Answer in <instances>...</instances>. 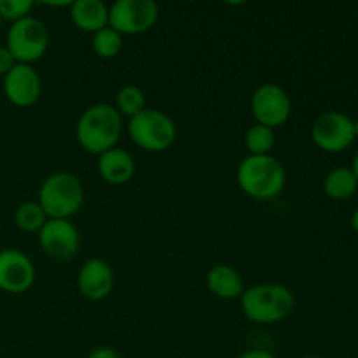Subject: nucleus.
<instances>
[{
    "mask_svg": "<svg viewBox=\"0 0 358 358\" xmlns=\"http://www.w3.org/2000/svg\"><path fill=\"white\" fill-rule=\"evenodd\" d=\"M325 194L336 201L350 199L358 191V182L353 175L352 168L338 166L329 171L324 178Z\"/></svg>",
    "mask_w": 358,
    "mask_h": 358,
    "instance_id": "obj_17",
    "label": "nucleus"
},
{
    "mask_svg": "<svg viewBox=\"0 0 358 358\" xmlns=\"http://www.w3.org/2000/svg\"><path fill=\"white\" fill-rule=\"evenodd\" d=\"M35 3L31 0H0V16L3 21H16L24 20V17L31 16Z\"/></svg>",
    "mask_w": 358,
    "mask_h": 358,
    "instance_id": "obj_22",
    "label": "nucleus"
},
{
    "mask_svg": "<svg viewBox=\"0 0 358 358\" xmlns=\"http://www.w3.org/2000/svg\"><path fill=\"white\" fill-rule=\"evenodd\" d=\"M236 358H276V355H273L271 352H268V350H248V352L241 353L240 357Z\"/></svg>",
    "mask_w": 358,
    "mask_h": 358,
    "instance_id": "obj_25",
    "label": "nucleus"
},
{
    "mask_svg": "<svg viewBox=\"0 0 358 358\" xmlns=\"http://www.w3.org/2000/svg\"><path fill=\"white\" fill-rule=\"evenodd\" d=\"M14 65H16V59L10 55L7 45H0V76H7Z\"/></svg>",
    "mask_w": 358,
    "mask_h": 358,
    "instance_id": "obj_23",
    "label": "nucleus"
},
{
    "mask_svg": "<svg viewBox=\"0 0 358 358\" xmlns=\"http://www.w3.org/2000/svg\"><path fill=\"white\" fill-rule=\"evenodd\" d=\"M303 358H327V357H322V355H306V357H303Z\"/></svg>",
    "mask_w": 358,
    "mask_h": 358,
    "instance_id": "obj_29",
    "label": "nucleus"
},
{
    "mask_svg": "<svg viewBox=\"0 0 358 358\" xmlns=\"http://www.w3.org/2000/svg\"><path fill=\"white\" fill-rule=\"evenodd\" d=\"M35 266L28 255L16 248L0 250V290L23 294L34 285Z\"/></svg>",
    "mask_w": 358,
    "mask_h": 358,
    "instance_id": "obj_12",
    "label": "nucleus"
},
{
    "mask_svg": "<svg viewBox=\"0 0 358 358\" xmlns=\"http://www.w3.org/2000/svg\"><path fill=\"white\" fill-rule=\"evenodd\" d=\"M3 94L14 107H31L42 94L41 76L31 65L16 63L10 72L3 76Z\"/></svg>",
    "mask_w": 358,
    "mask_h": 358,
    "instance_id": "obj_11",
    "label": "nucleus"
},
{
    "mask_svg": "<svg viewBox=\"0 0 358 358\" xmlns=\"http://www.w3.org/2000/svg\"><path fill=\"white\" fill-rule=\"evenodd\" d=\"M38 243L45 255L56 261H65L73 257L79 250L80 234L70 220L48 219V222L38 231Z\"/></svg>",
    "mask_w": 358,
    "mask_h": 358,
    "instance_id": "obj_10",
    "label": "nucleus"
},
{
    "mask_svg": "<svg viewBox=\"0 0 358 358\" xmlns=\"http://www.w3.org/2000/svg\"><path fill=\"white\" fill-rule=\"evenodd\" d=\"M77 287L86 299H107L114 289V271L103 259H87L79 269Z\"/></svg>",
    "mask_w": 358,
    "mask_h": 358,
    "instance_id": "obj_13",
    "label": "nucleus"
},
{
    "mask_svg": "<svg viewBox=\"0 0 358 358\" xmlns=\"http://www.w3.org/2000/svg\"><path fill=\"white\" fill-rule=\"evenodd\" d=\"M353 129H355V140H358V117L353 121Z\"/></svg>",
    "mask_w": 358,
    "mask_h": 358,
    "instance_id": "obj_28",
    "label": "nucleus"
},
{
    "mask_svg": "<svg viewBox=\"0 0 358 358\" xmlns=\"http://www.w3.org/2000/svg\"><path fill=\"white\" fill-rule=\"evenodd\" d=\"M122 49V35L112 30L110 27L103 28V30L93 34V51L96 52L100 58L110 59L121 52Z\"/></svg>",
    "mask_w": 358,
    "mask_h": 358,
    "instance_id": "obj_21",
    "label": "nucleus"
},
{
    "mask_svg": "<svg viewBox=\"0 0 358 358\" xmlns=\"http://www.w3.org/2000/svg\"><path fill=\"white\" fill-rule=\"evenodd\" d=\"M87 358H121V355L110 346H100V348H94Z\"/></svg>",
    "mask_w": 358,
    "mask_h": 358,
    "instance_id": "obj_24",
    "label": "nucleus"
},
{
    "mask_svg": "<svg viewBox=\"0 0 358 358\" xmlns=\"http://www.w3.org/2000/svg\"><path fill=\"white\" fill-rule=\"evenodd\" d=\"M311 140L324 152H343L355 142L353 119L338 110L324 112L311 124Z\"/></svg>",
    "mask_w": 358,
    "mask_h": 358,
    "instance_id": "obj_8",
    "label": "nucleus"
},
{
    "mask_svg": "<svg viewBox=\"0 0 358 358\" xmlns=\"http://www.w3.org/2000/svg\"><path fill=\"white\" fill-rule=\"evenodd\" d=\"M37 203L48 219L70 220L83 206L84 187L73 173L56 171L41 184Z\"/></svg>",
    "mask_w": 358,
    "mask_h": 358,
    "instance_id": "obj_4",
    "label": "nucleus"
},
{
    "mask_svg": "<svg viewBox=\"0 0 358 358\" xmlns=\"http://www.w3.org/2000/svg\"><path fill=\"white\" fill-rule=\"evenodd\" d=\"M122 135V115L108 103H94L79 117L76 136L79 145L90 154L107 152L114 149Z\"/></svg>",
    "mask_w": 358,
    "mask_h": 358,
    "instance_id": "obj_1",
    "label": "nucleus"
},
{
    "mask_svg": "<svg viewBox=\"0 0 358 358\" xmlns=\"http://www.w3.org/2000/svg\"><path fill=\"white\" fill-rule=\"evenodd\" d=\"M240 299L245 317L254 324H278L296 308L292 290L280 283H261L250 287Z\"/></svg>",
    "mask_w": 358,
    "mask_h": 358,
    "instance_id": "obj_3",
    "label": "nucleus"
},
{
    "mask_svg": "<svg viewBox=\"0 0 358 358\" xmlns=\"http://www.w3.org/2000/svg\"><path fill=\"white\" fill-rule=\"evenodd\" d=\"M2 23H3V20H2V16H0V28H2Z\"/></svg>",
    "mask_w": 358,
    "mask_h": 358,
    "instance_id": "obj_30",
    "label": "nucleus"
},
{
    "mask_svg": "<svg viewBox=\"0 0 358 358\" xmlns=\"http://www.w3.org/2000/svg\"><path fill=\"white\" fill-rule=\"evenodd\" d=\"M275 143V129L268 128V126H262L255 122L245 133V147L248 149L250 156H266V154L271 152Z\"/></svg>",
    "mask_w": 358,
    "mask_h": 358,
    "instance_id": "obj_19",
    "label": "nucleus"
},
{
    "mask_svg": "<svg viewBox=\"0 0 358 358\" xmlns=\"http://www.w3.org/2000/svg\"><path fill=\"white\" fill-rule=\"evenodd\" d=\"M6 45L16 63L31 65L38 62L48 51L49 31L38 17L28 16L10 24Z\"/></svg>",
    "mask_w": 358,
    "mask_h": 358,
    "instance_id": "obj_6",
    "label": "nucleus"
},
{
    "mask_svg": "<svg viewBox=\"0 0 358 358\" xmlns=\"http://www.w3.org/2000/svg\"><path fill=\"white\" fill-rule=\"evenodd\" d=\"M236 182L241 191L259 201L276 198L285 189L287 173L283 164L271 154L250 156L248 154L236 170Z\"/></svg>",
    "mask_w": 358,
    "mask_h": 358,
    "instance_id": "obj_2",
    "label": "nucleus"
},
{
    "mask_svg": "<svg viewBox=\"0 0 358 358\" xmlns=\"http://www.w3.org/2000/svg\"><path fill=\"white\" fill-rule=\"evenodd\" d=\"M159 17L154 0H117L108 7V27L121 35H140L149 31Z\"/></svg>",
    "mask_w": 358,
    "mask_h": 358,
    "instance_id": "obj_7",
    "label": "nucleus"
},
{
    "mask_svg": "<svg viewBox=\"0 0 358 358\" xmlns=\"http://www.w3.org/2000/svg\"><path fill=\"white\" fill-rule=\"evenodd\" d=\"M135 159L124 149L114 147L98 156V173L110 185L128 184L135 175Z\"/></svg>",
    "mask_w": 358,
    "mask_h": 358,
    "instance_id": "obj_14",
    "label": "nucleus"
},
{
    "mask_svg": "<svg viewBox=\"0 0 358 358\" xmlns=\"http://www.w3.org/2000/svg\"><path fill=\"white\" fill-rule=\"evenodd\" d=\"M70 17L79 30L96 34L108 27V7L101 0H76L70 3Z\"/></svg>",
    "mask_w": 358,
    "mask_h": 358,
    "instance_id": "obj_15",
    "label": "nucleus"
},
{
    "mask_svg": "<svg viewBox=\"0 0 358 358\" xmlns=\"http://www.w3.org/2000/svg\"><path fill=\"white\" fill-rule=\"evenodd\" d=\"M206 285L213 296L220 299H238L243 296L245 285L243 278L234 268L227 264H217L206 275Z\"/></svg>",
    "mask_w": 358,
    "mask_h": 358,
    "instance_id": "obj_16",
    "label": "nucleus"
},
{
    "mask_svg": "<svg viewBox=\"0 0 358 358\" xmlns=\"http://www.w3.org/2000/svg\"><path fill=\"white\" fill-rule=\"evenodd\" d=\"M352 227L353 231L358 234V206L355 210H353V215H352Z\"/></svg>",
    "mask_w": 358,
    "mask_h": 358,
    "instance_id": "obj_26",
    "label": "nucleus"
},
{
    "mask_svg": "<svg viewBox=\"0 0 358 358\" xmlns=\"http://www.w3.org/2000/svg\"><path fill=\"white\" fill-rule=\"evenodd\" d=\"M352 171H353V175H355V178H357V182H358V152L355 154V157H353V163H352Z\"/></svg>",
    "mask_w": 358,
    "mask_h": 358,
    "instance_id": "obj_27",
    "label": "nucleus"
},
{
    "mask_svg": "<svg viewBox=\"0 0 358 358\" xmlns=\"http://www.w3.org/2000/svg\"><path fill=\"white\" fill-rule=\"evenodd\" d=\"M48 222V215L37 201L21 203L14 212V224L24 233H38Z\"/></svg>",
    "mask_w": 358,
    "mask_h": 358,
    "instance_id": "obj_18",
    "label": "nucleus"
},
{
    "mask_svg": "<svg viewBox=\"0 0 358 358\" xmlns=\"http://www.w3.org/2000/svg\"><path fill=\"white\" fill-rule=\"evenodd\" d=\"M128 135L136 147L149 152H163L177 140L173 119L157 108H145L128 122Z\"/></svg>",
    "mask_w": 358,
    "mask_h": 358,
    "instance_id": "obj_5",
    "label": "nucleus"
},
{
    "mask_svg": "<svg viewBox=\"0 0 358 358\" xmlns=\"http://www.w3.org/2000/svg\"><path fill=\"white\" fill-rule=\"evenodd\" d=\"M115 108L121 115H128L129 119L135 117L142 110H145V94L140 87L133 84H126L115 94Z\"/></svg>",
    "mask_w": 358,
    "mask_h": 358,
    "instance_id": "obj_20",
    "label": "nucleus"
},
{
    "mask_svg": "<svg viewBox=\"0 0 358 358\" xmlns=\"http://www.w3.org/2000/svg\"><path fill=\"white\" fill-rule=\"evenodd\" d=\"M250 108L257 124L276 129L285 124L292 114V100L278 84H262L250 98Z\"/></svg>",
    "mask_w": 358,
    "mask_h": 358,
    "instance_id": "obj_9",
    "label": "nucleus"
}]
</instances>
